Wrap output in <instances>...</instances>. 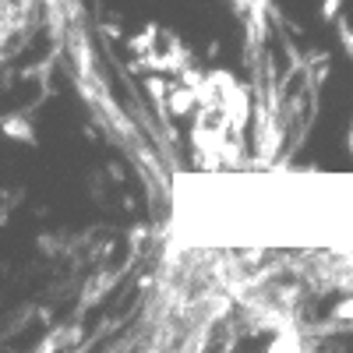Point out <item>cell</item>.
I'll list each match as a JSON object with an SVG mask.
<instances>
[{"label":"cell","mask_w":353,"mask_h":353,"mask_svg":"<svg viewBox=\"0 0 353 353\" xmlns=\"http://www.w3.org/2000/svg\"><path fill=\"white\" fill-rule=\"evenodd\" d=\"M156 39H159V28H156V25H145V32H141V36L128 39V50H131V53H141V57H145V53L152 50V43H156Z\"/></svg>","instance_id":"cell-3"},{"label":"cell","mask_w":353,"mask_h":353,"mask_svg":"<svg viewBox=\"0 0 353 353\" xmlns=\"http://www.w3.org/2000/svg\"><path fill=\"white\" fill-rule=\"evenodd\" d=\"M336 36H339V43H343V50H346V53L353 57V28H350V25H346L343 18L336 21Z\"/></svg>","instance_id":"cell-4"},{"label":"cell","mask_w":353,"mask_h":353,"mask_svg":"<svg viewBox=\"0 0 353 353\" xmlns=\"http://www.w3.org/2000/svg\"><path fill=\"white\" fill-rule=\"evenodd\" d=\"M339 11H343V0H321V18L325 21H339Z\"/></svg>","instance_id":"cell-5"},{"label":"cell","mask_w":353,"mask_h":353,"mask_svg":"<svg viewBox=\"0 0 353 353\" xmlns=\"http://www.w3.org/2000/svg\"><path fill=\"white\" fill-rule=\"evenodd\" d=\"M4 131L11 134V138H18V141H25V145H36V131H32V124L25 121V117H4Z\"/></svg>","instance_id":"cell-2"},{"label":"cell","mask_w":353,"mask_h":353,"mask_svg":"<svg viewBox=\"0 0 353 353\" xmlns=\"http://www.w3.org/2000/svg\"><path fill=\"white\" fill-rule=\"evenodd\" d=\"M166 110H170V117H191V113H198L201 110V99H198V92L191 85H176V88H170V103H166Z\"/></svg>","instance_id":"cell-1"}]
</instances>
